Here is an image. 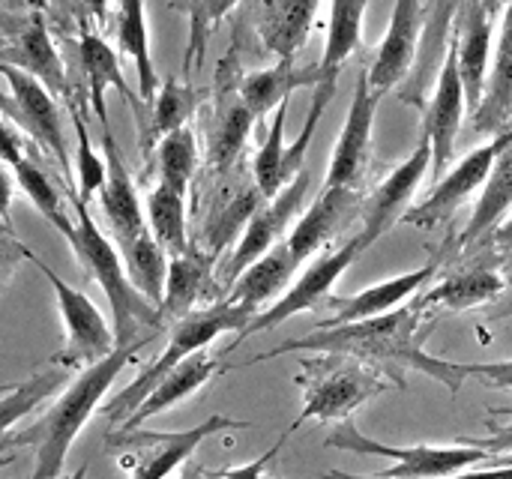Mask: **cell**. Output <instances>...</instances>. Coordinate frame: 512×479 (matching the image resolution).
<instances>
[{"label":"cell","instance_id":"1","mask_svg":"<svg viewBox=\"0 0 512 479\" xmlns=\"http://www.w3.org/2000/svg\"><path fill=\"white\" fill-rule=\"evenodd\" d=\"M432 330V324H426L423 306H408V309H393L381 318H369L360 324H342V327H330V330H315L309 336L300 339H288L282 345H276L273 351H264L246 363L237 366H225L228 369H240V366H255L282 354H297V351H312V354H339V357H351L360 360L378 372H384L387 378L396 381V387L405 384L402 372L414 369L423 372L429 378H435L438 384H444L453 396L462 390L468 372L462 363H450V360H438L429 357L423 351V339Z\"/></svg>","mask_w":512,"mask_h":479},{"label":"cell","instance_id":"2","mask_svg":"<svg viewBox=\"0 0 512 479\" xmlns=\"http://www.w3.org/2000/svg\"><path fill=\"white\" fill-rule=\"evenodd\" d=\"M150 342V336H141L129 345H117L105 360L81 369L75 381L66 384L60 399L39 417L33 426L18 432L15 438L3 441V447H33V474L30 479H57L63 477L66 456L87 426V420L96 414L99 402L117 381V375L135 360V354Z\"/></svg>","mask_w":512,"mask_h":479},{"label":"cell","instance_id":"3","mask_svg":"<svg viewBox=\"0 0 512 479\" xmlns=\"http://www.w3.org/2000/svg\"><path fill=\"white\" fill-rule=\"evenodd\" d=\"M72 210H75V225H72L66 243L72 246L84 273L108 297L111 327H114L117 345H129V342L141 339V330H150V333L162 330L159 309L144 294H138V288L129 282V273H126V264L120 258L117 243L108 240L102 234V228L93 222L87 201L72 195Z\"/></svg>","mask_w":512,"mask_h":479},{"label":"cell","instance_id":"4","mask_svg":"<svg viewBox=\"0 0 512 479\" xmlns=\"http://www.w3.org/2000/svg\"><path fill=\"white\" fill-rule=\"evenodd\" d=\"M252 318H255V315H252L249 309H243V306H237V303H231V300H219V303H213V306H207V309H198V312L180 318L177 324H171L165 351H162L147 369H141V375H138L129 387H123V390L102 408L105 420L123 426V423L135 414V408L147 399V393H150L174 366H180V363L189 360L192 354L204 351L216 336H222V333H240Z\"/></svg>","mask_w":512,"mask_h":479},{"label":"cell","instance_id":"5","mask_svg":"<svg viewBox=\"0 0 512 479\" xmlns=\"http://www.w3.org/2000/svg\"><path fill=\"white\" fill-rule=\"evenodd\" d=\"M297 384L303 387V411L288 426V432H297L303 423L312 420L315 423L351 420L357 408L387 393L396 381L360 360L321 354L318 360H303Z\"/></svg>","mask_w":512,"mask_h":479},{"label":"cell","instance_id":"6","mask_svg":"<svg viewBox=\"0 0 512 479\" xmlns=\"http://www.w3.org/2000/svg\"><path fill=\"white\" fill-rule=\"evenodd\" d=\"M330 450L354 453V456H378V459H393L396 468L375 474V479H450L456 474H465L474 465H483L492 459V453L480 444H456V447H393L378 438L363 435L354 420H342L330 435H327Z\"/></svg>","mask_w":512,"mask_h":479},{"label":"cell","instance_id":"7","mask_svg":"<svg viewBox=\"0 0 512 479\" xmlns=\"http://www.w3.org/2000/svg\"><path fill=\"white\" fill-rule=\"evenodd\" d=\"M246 426H249L246 420L216 414L186 432L120 429L105 438V447H111L120 456V468L129 474V479H165L177 468H183L207 438L219 432H237Z\"/></svg>","mask_w":512,"mask_h":479},{"label":"cell","instance_id":"8","mask_svg":"<svg viewBox=\"0 0 512 479\" xmlns=\"http://www.w3.org/2000/svg\"><path fill=\"white\" fill-rule=\"evenodd\" d=\"M36 264V270L48 279V285L54 288V297H57V309H60V318H63V330H66V342H63V351L51 360L63 369H87L99 360H105L114 348H117V339H114V327H108L105 315L96 309V303L72 288L69 282H63L42 258H30Z\"/></svg>","mask_w":512,"mask_h":479},{"label":"cell","instance_id":"9","mask_svg":"<svg viewBox=\"0 0 512 479\" xmlns=\"http://www.w3.org/2000/svg\"><path fill=\"white\" fill-rule=\"evenodd\" d=\"M0 78L6 81L9 93H0V108L60 165V171L69 177V150H66V135H63V120L60 108L54 102V93L36 81L33 75L0 63Z\"/></svg>","mask_w":512,"mask_h":479},{"label":"cell","instance_id":"10","mask_svg":"<svg viewBox=\"0 0 512 479\" xmlns=\"http://www.w3.org/2000/svg\"><path fill=\"white\" fill-rule=\"evenodd\" d=\"M366 252L363 240L360 237H351L348 243H342L339 249L321 255L294 285L291 291H285L267 312H258L240 333H237V342L231 348H237L246 336H255V333H264V330H276L279 324H285L288 318L300 315V312H309V309H321L324 300L330 297L333 285L345 276V270Z\"/></svg>","mask_w":512,"mask_h":479},{"label":"cell","instance_id":"11","mask_svg":"<svg viewBox=\"0 0 512 479\" xmlns=\"http://www.w3.org/2000/svg\"><path fill=\"white\" fill-rule=\"evenodd\" d=\"M510 135L512 129H507V132H501L495 141H489V144L471 150L450 174H444V177L438 180V186L432 189V195H429L426 201H420L417 207H408V213L402 216V222L429 231V228H435V225L453 219V213H456L480 186H486L489 171H492L498 153L504 150V144L510 141Z\"/></svg>","mask_w":512,"mask_h":479},{"label":"cell","instance_id":"12","mask_svg":"<svg viewBox=\"0 0 512 479\" xmlns=\"http://www.w3.org/2000/svg\"><path fill=\"white\" fill-rule=\"evenodd\" d=\"M381 96L369 84V72H360L351 96V108L342 126V135L336 138L333 159L324 177L321 189H354L360 177L366 174L369 153H372V126L378 114Z\"/></svg>","mask_w":512,"mask_h":479},{"label":"cell","instance_id":"13","mask_svg":"<svg viewBox=\"0 0 512 479\" xmlns=\"http://www.w3.org/2000/svg\"><path fill=\"white\" fill-rule=\"evenodd\" d=\"M306 192H309V171L303 168V171L276 195V198H270V201H264V204L258 207V213L249 219L246 231L240 234L234 255H231L228 264H225V282H228V288L234 285V279H237L249 264H255L258 258H264V255L282 240V234H285V228L291 225V219L297 216V210H300Z\"/></svg>","mask_w":512,"mask_h":479},{"label":"cell","instance_id":"14","mask_svg":"<svg viewBox=\"0 0 512 479\" xmlns=\"http://www.w3.org/2000/svg\"><path fill=\"white\" fill-rule=\"evenodd\" d=\"M432 168V144L423 135L420 144L414 147V153L393 168V174L372 192V198L363 207V228H360V240L369 249L375 240H381L396 222H402V216L408 213V204L417 192V186L423 183L426 171Z\"/></svg>","mask_w":512,"mask_h":479},{"label":"cell","instance_id":"15","mask_svg":"<svg viewBox=\"0 0 512 479\" xmlns=\"http://www.w3.org/2000/svg\"><path fill=\"white\" fill-rule=\"evenodd\" d=\"M492 9L483 0H462L453 21V57L465 87L468 111L474 114L483 102L492 60Z\"/></svg>","mask_w":512,"mask_h":479},{"label":"cell","instance_id":"16","mask_svg":"<svg viewBox=\"0 0 512 479\" xmlns=\"http://www.w3.org/2000/svg\"><path fill=\"white\" fill-rule=\"evenodd\" d=\"M435 270H438V264L432 261V264H426L420 270H411V273L384 279L378 285H369L354 297H333L330 294L324 300V306H321L330 315L324 321H318L315 330H330V327H342V324H360V321H369V318H381V315L399 309L420 288H426L432 282Z\"/></svg>","mask_w":512,"mask_h":479},{"label":"cell","instance_id":"17","mask_svg":"<svg viewBox=\"0 0 512 479\" xmlns=\"http://www.w3.org/2000/svg\"><path fill=\"white\" fill-rule=\"evenodd\" d=\"M423 36V3L420 0H396L387 36L381 39L369 72V84L378 96L393 90L402 78H408Z\"/></svg>","mask_w":512,"mask_h":479},{"label":"cell","instance_id":"18","mask_svg":"<svg viewBox=\"0 0 512 479\" xmlns=\"http://www.w3.org/2000/svg\"><path fill=\"white\" fill-rule=\"evenodd\" d=\"M465 108H468V99H465V87L459 78V66H456L453 51L447 48L432 102L423 117V135L432 144V168L438 177H444V168L450 165V159L456 153V138L462 129Z\"/></svg>","mask_w":512,"mask_h":479},{"label":"cell","instance_id":"19","mask_svg":"<svg viewBox=\"0 0 512 479\" xmlns=\"http://www.w3.org/2000/svg\"><path fill=\"white\" fill-rule=\"evenodd\" d=\"M102 150H105L108 177H105V186L99 189V204H102V216L111 228L114 243L123 246L147 231V213L141 207V198L135 192V183L126 171V162L117 150L111 129H102Z\"/></svg>","mask_w":512,"mask_h":479},{"label":"cell","instance_id":"20","mask_svg":"<svg viewBox=\"0 0 512 479\" xmlns=\"http://www.w3.org/2000/svg\"><path fill=\"white\" fill-rule=\"evenodd\" d=\"M222 372H225V366H222L216 357H210L207 351L192 354L189 360H183L180 366H174V369L147 393V399L135 408V414H132L120 429H141L147 420H153V417L165 414L168 408L180 405L183 399H189L192 393H198L201 387H207V384H210L216 375H222Z\"/></svg>","mask_w":512,"mask_h":479},{"label":"cell","instance_id":"21","mask_svg":"<svg viewBox=\"0 0 512 479\" xmlns=\"http://www.w3.org/2000/svg\"><path fill=\"white\" fill-rule=\"evenodd\" d=\"M357 204H360V195L354 189H321L318 201L300 216V222L294 225V231L288 237V246H291V255L297 258V264L309 261L315 252H321L336 237V231L348 222V216L357 210Z\"/></svg>","mask_w":512,"mask_h":479},{"label":"cell","instance_id":"22","mask_svg":"<svg viewBox=\"0 0 512 479\" xmlns=\"http://www.w3.org/2000/svg\"><path fill=\"white\" fill-rule=\"evenodd\" d=\"M78 60H81L84 81H87L90 108H93L96 120L102 123V129H111V126H108V105H105L108 87L120 90L123 99L135 108V114H141V102H138V96L129 90V84H126V78H123V72H120L117 51H114L99 33H93L90 27L81 30V39H78Z\"/></svg>","mask_w":512,"mask_h":479},{"label":"cell","instance_id":"23","mask_svg":"<svg viewBox=\"0 0 512 479\" xmlns=\"http://www.w3.org/2000/svg\"><path fill=\"white\" fill-rule=\"evenodd\" d=\"M213 261L216 258H210L207 252H201L195 246H189V252L171 258L165 297H162V306H159L162 327L177 324L180 318L195 312V306L201 303V297L213 285Z\"/></svg>","mask_w":512,"mask_h":479},{"label":"cell","instance_id":"24","mask_svg":"<svg viewBox=\"0 0 512 479\" xmlns=\"http://www.w3.org/2000/svg\"><path fill=\"white\" fill-rule=\"evenodd\" d=\"M474 129L489 135H501L512 129V0L501 21V36L495 48V60L489 66V81L480 108L474 111Z\"/></svg>","mask_w":512,"mask_h":479},{"label":"cell","instance_id":"25","mask_svg":"<svg viewBox=\"0 0 512 479\" xmlns=\"http://www.w3.org/2000/svg\"><path fill=\"white\" fill-rule=\"evenodd\" d=\"M297 258L291 255V246L288 240H279L264 258H258L255 264H249L231 285V294L225 300L249 309L252 315L264 312V303L273 300L294 276L297 270Z\"/></svg>","mask_w":512,"mask_h":479},{"label":"cell","instance_id":"26","mask_svg":"<svg viewBox=\"0 0 512 479\" xmlns=\"http://www.w3.org/2000/svg\"><path fill=\"white\" fill-rule=\"evenodd\" d=\"M512 210V135L504 144V150L498 153L489 180L483 186V195L468 219V228L459 237V246L471 249L480 240H489L495 234V228L504 225V216Z\"/></svg>","mask_w":512,"mask_h":479},{"label":"cell","instance_id":"27","mask_svg":"<svg viewBox=\"0 0 512 479\" xmlns=\"http://www.w3.org/2000/svg\"><path fill=\"white\" fill-rule=\"evenodd\" d=\"M312 84H318V66L300 69L291 60H279L273 69L252 72L249 78H243L237 93L255 117H264L267 111H276L282 102H288L291 93Z\"/></svg>","mask_w":512,"mask_h":479},{"label":"cell","instance_id":"28","mask_svg":"<svg viewBox=\"0 0 512 479\" xmlns=\"http://www.w3.org/2000/svg\"><path fill=\"white\" fill-rule=\"evenodd\" d=\"M117 45L135 66L141 105H150L159 90V75H156L153 54H150L144 0H117Z\"/></svg>","mask_w":512,"mask_h":479},{"label":"cell","instance_id":"29","mask_svg":"<svg viewBox=\"0 0 512 479\" xmlns=\"http://www.w3.org/2000/svg\"><path fill=\"white\" fill-rule=\"evenodd\" d=\"M507 288L504 276L489 267V264H477V267H465L456 270L453 276H447L441 285H435L429 294H423L420 306H441L447 312H465L483 303H492L495 297H501Z\"/></svg>","mask_w":512,"mask_h":479},{"label":"cell","instance_id":"30","mask_svg":"<svg viewBox=\"0 0 512 479\" xmlns=\"http://www.w3.org/2000/svg\"><path fill=\"white\" fill-rule=\"evenodd\" d=\"M9 66L33 75L36 81H42L51 93H63L69 96L66 87V72H63V60L48 36V27L42 21V15H33V21L24 27V33L18 36L15 48L9 51Z\"/></svg>","mask_w":512,"mask_h":479},{"label":"cell","instance_id":"31","mask_svg":"<svg viewBox=\"0 0 512 479\" xmlns=\"http://www.w3.org/2000/svg\"><path fill=\"white\" fill-rule=\"evenodd\" d=\"M369 0H333L327 42L318 63V81H339V69L360 48V27Z\"/></svg>","mask_w":512,"mask_h":479},{"label":"cell","instance_id":"32","mask_svg":"<svg viewBox=\"0 0 512 479\" xmlns=\"http://www.w3.org/2000/svg\"><path fill=\"white\" fill-rule=\"evenodd\" d=\"M315 12H318V0H273L261 24L264 45L279 60H294L297 48L309 36Z\"/></svg>","mask_w":512,"mask_h":479},{"label":"cell","instance_id":"33","mask_svg":"<svg viewBox=\"0 0 512 479\" xmlns=\"http://www.w3.org/2000/svg\"><path fill=\"white\" fill-rule=\"evenodd\" d=\"M120 249V258L126 264V273H129V282L138 288V294H144L156 309L162 306V297H165V282H168V264H171V255L156 243V237L150 234V228L117 246Z\"/></svg>","mask_w":512,"mask_h":479},{"label":"cell","instance_id":"34","mask_svg":"<svg viewBox=\"0 0 512 479\" xmlns=\"http://www.w3.org/2000/svg\"><path fill=\"white\" fill-rule=\"evenodd\" d=\"M255 114L246 108V102L240 99V93H225V99L216 108V123L210 132V156L207 162L213 168H228L246 147V138L252 132Z\"/></svg>","mask_w":512,"mask_h":479},{"label":"cell","instance_id":"35","mask_svg":"<svg viewBox=\"0 0 512 479\" xmlns=\"http://www.w3.org/2000/svg\"><path fill=\"white\" fill-rule=\"evenodd\" d=\"M147 228L156 237V243L171 255L189 252V231H186V198L168 189L165 183H156L147 195Z\"/></svg>","mask_w":512,"mask_h":479},{"label":"cell","instance_id":"36","mask_svg":"<svg viewBox=\"0 0 512 479\" xmlns=\"http://www.w3.org/2000/svg\"><path fill=\"white\" fill-rule=\"evenodd\" d=\"M264 192L252 183L246 189H237L204 225V246L210 258H219V252L231 243L240 240V234L246 231L249 219L258 213V207L264 204Z\"/></svg>","mask_w":512,"mask_h":479},{"label":"cell","instance_id":"37","mask_svg":"<svg viewBox=\"0 0 512 479\" xmlns=\"http://www.w3.org/2000/svg\"><path fill=\"white\" fill-rule=\"evenodd\" d=\"M150 126L144 132V153L156 147L165 135L177 132L186 126V120L195 111V90L183 78H165L156 90V99L150 102Z\"/></svg>","mask_w":512,"mask_h":479},{"label":"cell","instance_id":"38","mask_svg":"<svg viewBox=\"0 0 512 479\" xmlns=\"http://www.w3.org/2000/svg\"><path fill=\"white\" fill-rule=\"evenodd\" d=\"M69 369L51 363L39 372H33L27 381L15 384L9 393L0 396V438L6 435V429H12L18 420H24L30 411H36L48 396H54L63 384H66Z\"/></svg>","mask_w":512,"mask_h":479},{"label":"cell","instance_id":"39","mask_svg":"<svg viewBox=\"0 0 512 479\" xmlns=\"http://www.w3.org/2000/svg\"><path fill=\"white\" fill-rule=\"evenodd\" d=\"M156 168H159V183H165L168 189L186 198L198 168V144L189 126L165 135L156 144Z\"/></svg>","mask_w":512,"mask_h":479},{"label":"cell","instance_id":"40","mask_svg":"<svg viewBox=\"0 0 512 479\" xmlns=\"http://www.w3.org/2000/svg\"><path fill=\"white\" fill-rule=\"evenodd\" d=\"M12 174H15L18 189L27 195V201L42 213V219H45V222H51L63 237H69V231H72L75 219L66 213L63 198H60L57 186L51 183V177H48V174L33 162V159H27V156L12 168Z\"/></svg>","mask_w":512,"mask_h":479},{"label":"cell","instance_id":"41","mask_svg":"<svg viewBox=\"0 0 512 479\" xmlns=\"http://www.w3.org/2000/svg\"><path fill=\"white\" fill-rule=\"evenodd\" d=\"M285 117H288V102H282L273 114V126L255 156V186L264 192V198H276L288 183V168H285V156H288V147H285Z\"/></svg>","mask_w":512,"mask_h":479},{"label":"cell","instance_id":"42","mask_svg":"<svg viewBox=\"0 0 512 479\" xmlns=\"http://www.w3.org/2000/svg\"><path fill=\"white\" fill-rule=\"evenodd\" d=\"M72 123H75V138H78V153H75L78 198H81V201H90V198L99 195V189L105 186L108 165H105V159L93 150L90 132H87V126H84V117H81L78 105H72Z\"/></svg>","mask_w":512,"mask_h":479},{"label":"cell","instance_id":"43","mask_svg":"<svg viewBox=\"0 0 512 479\" xmlns=\"http://www.w3.org/2000/svg\"><path fill=\"white\" fill-rule=\"evenodd\" d=\"M237 6V0H189V51H186V69L195 60L204 57V45L207 36L213 30L216 21H222L231 9Z\"/></svg>","mask_w":512,"mask_h":479},{"label":"cell","instance_id":"44","mask_svg":"<svg viewBox=\"0 0 512 479\" xmlns=\"http://www.w3.org/2000/svg\"><path fill=\"white\" fill-rule=\"evenodd\" d=\"M468 378H483L489 387L498 390H512V360H501V363H462Z\"/></svg>","mask_w":512,"mask_h":479},{"label":"cell","instance_id":"45","mask_svg":"<svg viewBox=\"0 0 512 479\" xmlns=\"http://www.w3.org/2000/svg\"><path fill=\"white\" fill-rule=\"evenodd\" d=\"M288 438H291V432L285 429V432H282V438H279V441H276L264 456H258V459H255V462H249V465H240V468L222 471V479H258L264 471H267V468H270V465H273V462H276V456L282 453V447H285V441H288Z\"/></svg>","mask_w":512,"mask_h":479},{"label":"cell","instance_id":"46","mask_svg":"<svg viewBox=\"0 0 512 479\" xmlns=\"http://www.w3.org/2000/svg\"><path fill=\"white\" fill-rule=\"evenodd\" d=\"M30 261L33 258V252L15 237V240H9V243H0V294L6 291V285L12 282V276H15V267L21 264V261Z\"/></svg>","mask_w":512,"mask_h":479},{"label":"cell","instance_id":"47","mask_svg":"<svg viewBox=\"0 0 512 479\" xmlns=\"http://www.w3.org/2000/svg\"><path fill=\"white\" fill-rule=\"evenodd\" d=\"M492 417H510L512 420V408H492L489 411ZM489 429H492V438H486V441H477L480 447H486L492 456H510L512 453V423L510 426H495V423H489Z\"/></svg>","mask_w":512,"mask_h":479},{"label":"cell","instance_id":"48","mask_svg":"<svg viewBox=\"0 0 512 479\" xmlns=\"http://www.w3.org/2000/svg\"><path fill=\"white\" fill-rule=\"evenodd\" d=\"M24 159V141L21 135L6 123V117H0V162H6L9 168H15Z\"/></svg>","mask_w":512,"mask_h":479},{"label":"cell","instance_id":"49","mask_svg":"<svg viewBox=\"0 0 512 479\" xmlns=\"http://www.w3.org/2000/svg\"><path fill=\"white\" fill-rule=\"evenodd\" d=\"M15 174H9V165L0 162V231H12L9 222V210H12V198H15Z\"/></svg>","mask_w":512,"mask_h":479},{"label":"cell","instance_id":"50","mask_svg":"<svg viewBox=\"0 0 512 479\" xmlns=\"http://www.w3.org/2000/svg\"><path fill=\"white\" fill-rule=\"evenodd\" d=\"M489 240H492V246H495L498 252H512V219L510 222H504L501 228H495V234H492Z\"/></svg>","mask_w":512,"mask_h":479},{"label":"cell","instance_id":"51","mask_svg":"<svg viewBox=\"0 0 512 479\" xmlns=\"http://www.w3.org/2000/svg\"><path fill=\"white\" fill-rule=\"evenodd\" d=\"M177 479H222V474H216V471H207L204 465H195L192 459L183 465V471H180V477Z\"/></svg>","mask_w":512,"mask_h":479},{"label":"cell","instance_id":"52","mask_svg":"<svg viewBox=\"0 0 512 479\" xmlns=\"http://www.w3.org/2000/svg\"><path fill=\"white\" fill-rule=\"evenodd\" d=\"M450 479H512V465L489 468V471H477V474H456V477Z\"/></svg>","mask_w":512,"mask_h":479},{"label":"cell","instance_id":"53","mask_svg":"<svg viewBox=\"0 0 512 479\" xmlns=\"http://www.w3.org/2000/svg\"><path fill=\"white\" fill-rule=\"evenodd\" d=\"M81 6L87 9V15L99 24H105L108 18V0H81Z\"/></svg>","mask_w":512,"mask_h":479},{"label":"cell","instance_id":"54","mask_svg":"<svg viewBox=\"0 0 512 479\" xmlns=\"http://www.w3.org/2000/svg\"><path fill=\"white\" fill-rule=\"evenodd\" d=\"M324 479H375V477H354V474H342V471H330Z\"/></svg>","mask_w":512,"mask_h":479},{"label":"cell","instance_id":"55","mask_svg":"<svg viewBox=\"0 0 512 479\" xmlns=\"http://www.w3.org/2000/svg\"><path fill=\"white\" fill-rule=\"evenodd\" d=\"M258 479H282L279 477V471H276V462H273V465H270V468H267V471H264Z\"/></svg>","mask_w":512,"mask_h":479},{"label":"cell","instance_id":"56","mask_svg":"<svg viewBox=\"0 0 512 479\" xmlns=\"http://www.w3.org/2000/svg\"><path fill=\"white\" fill-rule=\"evenodd\" d=\"M57 479H87V465H81L75 474H69V477H57Z\"/></svg>","mask_w":512,"mask_h":479},{"label":"cell","instance_id":"57","mask_svg":"<svg viewBox=\"0 0 512 479\" xmlns=\"http://www.w3.org/2000/svg\"><path fill=\"white\" fill-rule=\"evenodd\" d=\"M9 240H15V234L12 231H0V243H9Z\"/></svg>","mask_w":512,"mask_h":479},{"label":"cell","instance_id":"58","mask_svg":"<svg viewBox=\"0 0 512 479\" xmlns=\"http://www.w3.org/2000/svg\"><path fill=\"white\" fill-rule=\"evenodd\" d=\"M483 3H486V6H489V9H492V12H495V9H498V0H483Z\"/></svg>","mask_w":512,"mask_h":479},{"label":"cell","instance_id":"59","mask_svg":"<svg viewBox=\"0 0 512 479\" xmlns=\"http://www.w3.org/2000/svg\"><path fill=\"white\" fill-rule=\"evenodd\" d=\"M12 387H15V384H0V396H3V393H9Z\"/></svg>","mask_w":512,"mask_h":479}]
</instances>
